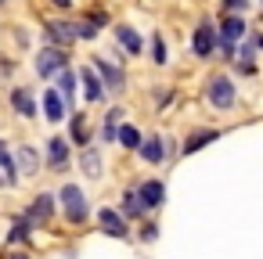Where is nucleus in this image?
Wrapping results in <instances>:
<instances>
[{
  "label": "nucleus",
  "instance_id": "f257e3e1",
  "mask_svg": "<svg viewBox=\"0 0 263 259\" xmlns=\"http://www.w3.org/2000/svg\"><path fill=\"white\" fill-rule=\"evenodd\" d=\"M234 83H231V76H209L205 79V101L213 105V108H220V112H227L231 105H234Z\"/></svg>",
  "mask_w": 263,
  "mask_h": 259
},
{
  "label": "nucleus",
  "instance_id": "f03ea898",
  "mask_svg": "<svg viewBox=\"0 0 263 259\" xmlns=\"http://www.w3.org/2000/svg\"><path fill=\"white\" fill-rule=\"evenodd\" d=\"M62 205H65V220H69V223H83L87 212H90L87 194H83L76 184H65V187H62Z\"/></svg>",
  "mask_w": 263,
  "mask_h": 259
},
{
  "label": "nucleus",
  "instance_id": "7ed1b4c3",
  "mask_svg": "<svg viewBox=\"0 0 263 259\" xmlns=\"http://www.w3.org/2000/svg\"><path fill=\"white\" fill-rule=\"evenodd\" d=\"M238 40H245V18L241 15H227L220 22V51L227 58H234V44Z\"/></svg>",
  "mask_w": 263,
  "mask_h": 259
},
{
  "label": "nucleus",
  "instance_id": "20e7f679",
  "mask_svg": "<svg viewBox=\"0 0 263 259\" xmlns=\"http://www.w3.org/2000/svg\"><path fill=\"white\" fill-rule=\"evenodd\" d=\"M191 47H195V54H198V58H213V51L220 47V33L213 29V22H198Z\"/></svg>",
  "mask_w": 263,
  "mask_h": 259
},
{
  "label": "nucleus",
  "instance_id": "39448f33",
  "mask_svg": "<svg viewBox=\"0 0 263 259\" xmlns=\"http://www.w3.org/2000/svg\"><path fill=\"white\" fill-rule=\"evenodd\" d=\"M65 65H69V58H65V51H62V47H47V51H40V58H36V72H40L44 79L58 76Z\"/></svg>",
  "mask_w": 263,
  "mask_h": 259
},
{
  "label": "nucleus",
  "instance_id": "423d86ee",
  "mask_svg": "<svg viewBox=\"0 0 263 259\" xmlns=\"http://www.w3.org/2000/svg\"><path fill=\"white\" fill-rule=\"evenodd\" d=\"M94 72L101 76V83H105V90H126V76H123V69H116V65H108L105 58H94Z\"/></svg>",
  "mask_w": 263,
  "mask_h": 259
},
{
  "label": "nucleus",
  "instance_id": "0eeeda50",
  "mask_svg": "<svg viewBox=\"0 0 263 259\" xmlns=\"http://www.w3.org/2000/svg\"><path fill=\"white\" fill-rule=\"evenodd\" d=\"M137 198H141L144 209H159V205L166 202V187H162L159 180H144V184L137 187Z\"/></svg>",
  "mask_w": 263,
  "mask_h": 259
},
{
  "label": "nucleus",
  "instance_id": "6e6552de",
  "mask_svg": "<svg viewBox=\"0 0 263 259\" xmlns=\"http://www.w3.org/2000/svg\"><path fill=\"white\" fill-rule=\"evenodd\" d=\"M141 158L148 162V166H159L162 158H166V141L162 137H148V141H141Z\"/></svg>",
  "mask_w": 263,
  "mask_h": 259
},
{
  "label": "nucleus",
  "instance_id": "1a4fd4ad",
  "mask_svg": "<svg viewBox=\"0 0 263 259\" xmlns=\"http://www.w3.org/2000/svg\"><path fill=\"white\" fill-rule=\"evenodd\" d=\"M80 166H83V173H87L90 180H101V173H105V158H101V151H98V148H83Z\"/></svg>",
  "mask_w": 263,
  "mask_h": 259
},
{
  "label": "nucleus",
  "instance_id": "9d476101",
  "mask_svg": "<svg viewBox=\"0 0 263 259\" xmlns=\"http://www.w3.org/2000/svg\"><path fill=\"white\" fill-rule=\"evenodd\" d=\"M11 105H15V112H18L22 119H33V115H36V101H33V94H29L26 87H15V90H11Z\"/></svg>",
  "mask_w": 263,
  "mask_h": 259
},
{
  "label": "nucleus",
  "instance_id": "9b49d317",
  "mask_svg": "<svg viewBox=\"0 0 263 259\" xmlns=\"http://www.w3.org/2000/svg\"><path fill=\"white\" fill-rule=\"evenodd\" d=\"M51 212H54V194H40V198L29 205L26 220H29V223H44V220H51Z\"/></svg>",
  "mask_w": 263,
  "mask_h": 259
},
{
  "label": "nucleus",
  "instance_id": "f8f14e48",
  "mask_svg": "<svg viewBox=\"0 0 263 259\" xmlns=\"http://www.w3.org/2000/svg\"><path fill=\"white\" fill-rule=\"evenodd\" d=\"M47 40L58 44V47H69V44L76 40V26H69V22H51V26H47Z\"/></svg>",
  "mask_w": 263,
  "mask_h": 259
},
{
  "label": "nucleus",
  "instance_id": "ddd939ff",
  "mask_svg": "<svg viewBox=\"0 0 263 259\" xmlns=\"http://www.w3.org/2000/svg\"><path fill=\"white\" fill-rule=\"evenodd\" d=\"M47 162H51L54 169H62V166L69 162V141H65V137H51V141H47Z\"/></svg>",
  "mask_w": 263,
  "mask_h": 259
},
{
  "label": "nucleus",
  "instance_id": "4468645a",
  "mask_svg": "<svg viewBox=\"0 0 263 259\" xmlns=\"http://www.w3.org/2000/svg\"><path fill=\"white\" fill-rule=\"evenodd\" d=\"M98 220H101L105 234H112V237H126V234H130V230H126V223H123V216H119V212H112V209H101V212H98Z\"/></svg>",
  "mask_w": 263,
  "mask_h": 259
},
{
  "label": "nucleus",
  "instance_id": "2eb2a0df",
  "mask_svg": "<svg viewBox=\"0 0 263 259\" xmlns=\"http://www.w3.org/2000/svg\"><path fill=\"white\" fill-rule=\"evenodd\" d=\"M80 79H83V87H87V101H105V83L98 79L94 69H83Z\"/></svg>",
  "mask_w": 263,
  "mask_h": 259
},
{
  "label": "nucleus",
  "instance_id": "dca6fc26",
  "mask_svg": "<svg viewBox=\"0 0 263 259\" xmlns=\"http://www.w3.org/2000/svg\"><path fill=\"white\" fill-rule=\"evenodd\" d=\"M44 112H47L51 123H62V119H65V101H62L58 90H47V94H44Z\"/></svg>",
  "mask_w": 263,
  "mask_h": 259
},
{
  "label": "nucleus",
  "instance_id": "f3484780",
  "mask_svg": "<svg viewBox=\"0 0 263 259\" xmlns=\"http://www.w3.org/2000/svg\"><path fill=\"white\" fill-rule=\"evenodd\" d=\"M58 94H62L65 105H72V97H76V72H72L69 65L58 72Z\"/></svg>",
  "mask_w": 263,
  "mask_h": 259
},
{
  "label": "nucleus",
  "instance_id": "a211bd4d",
  "mask_svg": "<svg viewBox=\"0 0 263 259\" xmlns=\"http://www.w3.org/2000/svg\"><path fill=\"white\" fill-rule=\"evenodd\" d=\"M216 137H220L216 130H195V133H191V137L184 141V155H195L198 148H205V144H213Z\"/></svg>",
  "mask_w": 263,
  "mask_h": 259
},
{
  "label": "nucleus",
  "instance_id": "6ab92c4d",
  "mask_svg": "<svg viewBox=\"0 0 263 259\" xmlns=\"http://www.w3.org/2000/svg\"><path fill=\"white\" fill-rule=\"evenodd\" d=\"M116 40H119L130 54H141V36H137L130 26H116Z\"/></svg>",
  "mask_w": 263,
  "mask_h": 259
},
{
  "label": "nucleus",
  "instance_id": "aec40b11",
  "mask_svg": "<svg viewBox=\"0 0 263 259\" xmlns=\"http://www.w3.org/2000/svg\"><path fill=\"white\" fill-rule=\"evenodd\" d=\"M116 141H119L123 148H130V151L141 148V133H137V126H119V130H116Z\"/></svg>",
  "mask_w": 263,
  "mask_h": 259
},
{
  "label": "nucleus",
  "instance_id": "412c9836",
  "mask_svg": "<svg viewBox=\"0 0 263 259\" xmlns=\"http://www.w3.org/2000/svg\"><path fill=\"white\" fill-rule=\"evenodd\" d=\"M18 166H22V173L26 176H33L36 169H40V158H36V151L26 144V148H18Z\"/></svg>",
  "mask_w": 263,
  "mask_h": 259
},
{
  "label": "nucleus",
  "instance_id": "4be33fe9",
  "mask_svg": "<svg viewBox=\"0 0 263 259\" xmlns=\"http://www.w3.org/2000/svg\"><path fill=\"white\" fill-rule=\"evenodd\" d=\"M126 112L123 108H112L108 115H105V141H116V130H119V119H123Z\"/></svg>",
  "mask_w": 263,
  "mask_h": 259
},
{
  "label": "nucleus",
  "instance_id": "5701e85b",
  "mask_svg": "<svg viewBox=\"0 0 263 259\" xmlns=\"http://www.w3.org/2000/svg\"><path fill=\"white\" fill-rule=\"evenodd\" d=\"M123 212H126V216H141V212H144L137 191H126V194H123Z\"/></svg>",
  "mask_w": 263,
  "mask_h": 259
},
{
  "label": "nucleus",
  "instance_id": "b1692460",
  "mask_svg": "<svg viewBox=\"0 0 263 259\" xmlns=\"http://www.w3.org/2000/svg\"><path fill=\"white\" fill-rule=\"evenodd\" d=\"M0 169H4V173H8V184H15V176H18V173H15V158L8 155V148H4V141H0Z\"/></svg>",
  "mask_w": 263,
  "mask_h": 259
},
{
  "label": "nucleus",
  "instance_id": "393cba45",
  "mask_svg": "<svg viewBox=\"0 0 263 259\" xmlns=\"http://www.w3.org/2000/svg\"><path fill=\"white\" fill-rule=\"evenodd\" d=\"M152 62H155V65H166V62H170V58H166V44H162L159 33L152 36Z\"/></svg>",
  "mask_w": 263,
  "mask_h": 259
},
{
  "label": "nucleus",
  "instance_id": "a878e982",
  "mask_svg": "<svg viewBox=\"0 0 263 259\" xmlns=\"http://www.w3.org/2000/svg\"><path fill=\"white\" fill-rule=\"evenodd\" d=\"M72 141L76 144H87V119L83 115H72Z\"/></svg>",
  "mask_w": 263,
  "mask_h": 259
},
{
  "label": "nucleus",
  "instance_id": "bb28decb",
  "mask_svg": "<svg viewBox=\"0 0 263 259\" xmlns=\"http://www.w3.org/2000/svg\"><path fill=\"white\" fill-rule=\"evenodd\" d=\"M22 237H29V220H26V223H15V227H11V241H22Z\"/></svg>",
  "mask_w": 263,
  "mask_h": 259
},
{
  "label": "nucleus",
  "instance_id": "cd10ccee",
  "mask_svg": "<svg viewBox=\"0 0 263 259\" xmlns=\"http://www.w3.org/2000/svg\"><path fill=\"white\" fill-rule=\"evenodd\" d=\"M223 8H227L231 15H241V11L249 8V0H223Z\"/></svg>",
  "mask_w": 263,
  "mask_h": 259
},
{
  "label": "nucleus",
  "instance_id": "c85d7f7f",
  "mask_svg": "<svg viewBox=\"0 0 263 259\" xmlns=\"http://www.w3.org/2000/svg\"><path fill=\"white\" fill-rule=\"evenodd\" d=\"M155 234H159L155 223H144V227H141V237H144V241H155Z\"/></svg>",
  "mask_w": 263,
  "mask_h": 259
},
{
  "label": "nucleus",
  "instance_id": "c756f323",
  "mask_svg": "<svg viewBox=\"0 0 263 259\" xmlns=\"http://www.w3.org/2000/svg\"><path fill=\"white\" fill-rule=\"evenodd\" d=\"M54 8H72V0H51Z\"/></svg>",
  "mask_w": 263,
  "mask_h": 259
},
{
  "label": "nucleus",
  "instance_id": "7c9ffc66",
  "mask_svg": "<svg viewBox=\"0 0 263 259\" xmlns=\"http://www.w3.org/2000/svg\"><path fill=\"white\" fill-rule=\"evenodd\" d=\"M252 44H256V47H263V36H256V40H252Z\"/></svg>",
  "mask_w": 263,
  "mask_h": 259
},
{
  "label": "nucleus",
  "instance_id": "2f4dec72",
  "mask_svg": "<svg viewBox=\"0 0 263 259\" xmlns=\"http://www.w3.org/2000/svg\"><path fill=\"white\" fill-rule=\"evenodd\" d=\"M18 259H26V255H18Z\"/></svg>",
  "mask_w": 263,
  "mask_h": 259
},
{
  "label": "nucleus",
  "instance_id": "473e14b6",
  "mask_svg": "<svg viewBox=\"0 0 263 259\" xmlns=\"http://www.w3.org/2000/svg\"><path fill=\"white\" fill-rule=\"evenodd\" d=\"M0 4H4V0H0Z\"/></svg>",
  "mask_w": 263,
  "mask_h": 259
}]
</instances>
